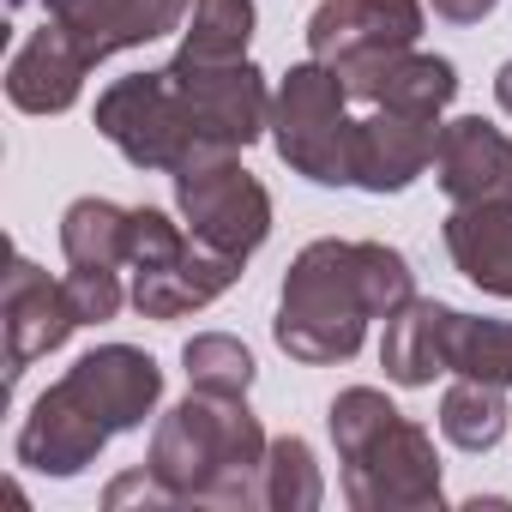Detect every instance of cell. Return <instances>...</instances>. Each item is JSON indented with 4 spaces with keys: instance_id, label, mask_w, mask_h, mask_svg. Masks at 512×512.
<instances>
[{
    "instance_id": "cell-5",
    "label": "cell",
    "mask_w": 512,
    "mask_h": 512,
    "mask_svg": "<svg viewBox=\"0 0 512 512\" xmlns=\"http://www.w3.org/2000/svg\"><path fill=\"white\" fill-rule=\"evenodd\" d=\"M332 440L344 458V494L362 512L380 506H440V464L434 440L404 422L386 392L350 386L332 398Z\"/></svg>"
},
{
    "instance_id": "cell-1",
    "label": "cell",
    "mask_w": 512,
    "mask_h": 512,
    "mask_svg": "<svg viewBox=\"0 0 512 512\" xmlns=\"http://www.w3.org/2000/svg\"><path fill=\"white\" fill-rule=\"evenodd\" d=\"M103 139L139 169H193L211 157H235L272 127V97L247 61H187L175 55L163 73L115 79L97 97Z\"/></svg>"
},
{
    "instance_id": "cell-2",
    "label": "cell",
    "mask_w": 512,
    "mask_h": 512,
    "mask_svg": "<svg viewBox=\"0 0 512 512\" xmlns=\"http://www.w3.org/2000/svg\"><path fill=\"white\" fill-rule=\"evenodd\" d=\"M416 302L410 260L386 241H314L284 278L278 344L296 362H350L362 350L368 320H392Z\"/></svg>"
},
{
    "instance_id": "cell-17",
    "label": "cell",
    "mask_w": 512,
    "mask_h": 512,
    "mask_svg": "<svg viewBox=\"0 0 512 512\" xmlns=\"http://www.w3.org/2000/svg\"><path fill=\"white\" fill-rule=\"evenodd\" d=\"M446 326H452L446 302H404L392 314V326H386V344H380L386 380L428 386L434 374H446Z\"/></svg>"
},
{
    "instance_id": "cell-11",
    "label": "cell",
    "mask_w": 512,
    "mask_h": 512,
    "mask_svg": "<svg viewBox=\"0 0 512 512\" xmlns=\"http://www.w3.org/2000/svg\"><path fill=\"white\" fill-rule=\"evenodd\" d=\"M434 175H440L452 205L512 199V139L500 127H488L482 115L446 121L434 139Z\"/></svg>"
},
{
    "instance_id": "cell-25",
    "label": "cell",
    "mask_w": 512,
    "mask_h": 512,
    "mask_svg": "<svg viewBox=\"0 0 512 512\" xmlns=\"http://www.w3.org/2000/svg\"><path fill=\"white\" fill-rule=\"evenodd\" d=\"M494 7H500V0H434V13L452 19V25H476V19H488Z\"/></svg>"
},
{
    "instance_id": "cell-12",
    "label": "cell",
    "mask_w": 512,
    "mask_h": 512,
    "mask_svg": "<svg viewBox=\"0 0 512 512\" xmlns=\"http://www.w3.org/2000/svg\"><path fill=\"white\" fill-rule=\"evenodd\" d=\"M49 19L67 25L91 61H109L133 43H151L163 31L181 25V13L193 7V0H43Z\"/></svg>"
},
{
    "instance_id": "cell-21",
    "label": "cell",
    "mask_w": 512,
    "mask_h": 512,
    "mask_svg": "<svg viewBox=\"0 0 512 512\" xmlns=\"http://www.w3.org/2000/svg\"><path fill=\"white\" fill-rule=\"evenodd\" d=\"M253 0H193V25L181 37L187 61H247Z\"/></svg>"
},
{
    "instance_id": "cell-20",
    "label": "cell",
    "mask_w": 512,
    "mask_h": 512,
    "mask_svg": "<svg viewBox=\"0 0 512 512\" xmlns=\"http://www.w3.org/2000/svg\"><path fill=\"white\" fill-rule=\"evenodd\" d=\"M446 374H476L494 386H512V326L506 320H470L452 308L446 326Z\"/></svg>"
},
{
    "instance_id": "cell-3",
    "label": "cell",
    "mask_w": 512,
    "mask_h": 512,
    "mask_svg": "<svg viewBox=\"0 0 512 512\" xmlns=\"http://www.w3.org/2000/svg\"><path fill=\"white\" fill-rule=\"evenodd\" d=\"M163 392V368L133 350V344H109L91 350L61 386H49L31 410V422L19 428V464L49 470V476H79L109 434L139 428L151 416Z\"/></svg>"
},
{
    "instance_id": "cell-22",
    "label": "cell",
    "mask_w": 512,
    "mask_h": 512,
    "mask_svg": "<svg viewBox=\"0 0 512 512\" xmlns=\"http://www.w3.org/2000/svg\"><path fill=\"white\" fill-rule=\"evenodd\" d=\"M320 470H314V452H308V440H272L266 446V470H260V500L266 506H290V512H302V506H320Z\"/></svg>"
},
{
    "instance_id": "cell-18",
    "label": "cell",
    "mask_w": 512,
    "mask_h": 512,
    "mask_svg": "<svg viewBox=\"0 0 512 512\" xmlns=\"http://www.w3.org/2000/svg\"><path fill=\"white\" fill-rule=\"evenodd\" d=\"M127 229H133V211H121V205H109V199H79V205H67V217H61L67 266H97V272L127 266Z\"/></svg>"
},
{
    "instance_id": "cell-6",
    "label": "cell",
    "mask_w": 512,
    "mask_h": 512,
    "mask_svg": "<svg viewBox=\"0 0 512 512\" xmlns=\"http://www.w3.org/2000/svg\"><path fill=\"white\" fill-rule=\"evenodd\" d=\"M350 85L338 67L308 61L290 67V79L272 97V133H278V157L320 181V187H356V121H350Z\"/></svg>"
},
{
    "instance_id": "cell-9",
    "label": "cell",
    "mask_w": 512,
    "mask_h": 512,
    "mask_svg": "<svg viewBox=\"0 0 512 512\" xmlns=\"http://www.w3.org/2000/svg\"><path fill=\"white\" fill-rule=\"evenodd\" d=\"M350 97L368 109H410V115H434L458 97V73L440 55H416V49H392V55H368L338 67Z\"/></svg>"
},
{
    "instance_id": "cell-4",
    "label": "cell",
    "mask_w": 512,
    "mask_h": 512,
    "mask_svg": "<svg viewBox=\"0 0 512 512\" xmlns=\"http://www.w3.org/2000/svg\"><path fill=\"white\" fill-rule=\"evenodd\" d=\"M151 470L181 494V500H211V506H247L260 500L266 470V434L241 398L193 392L175 404L151 440Z\"/></svg>"
},
{
    "instance_id": "cell-26",
    "label": "cell",
    "mask_w": 512,
    "mask_h": 512,
    "mask_svg": "<svg viewBox=\"0 0 512 512\" xmlns=\"http://www.w3.org/2000/svg\"><path fill=\"white\" fill-rule=\"evenodd\" d=\"M494 97H500V109H506V115H512V61H506V67H500V79H494Z\"/></svg>"
},
{
    "instance_id": "cell-13",
    "label": "cell",
    "mask_w": 512,
    "mask_h": 512,
    "mask_svg": "<svg viewBox=\"0 0 512 512\" xmlns=\"http://www.w3.org/2000/svg\"><path fill=\"white\" fill-rule=\"evenodd\" d=\"M434 139H440L434 115L374 109L368 121H356V187H368V193L410 187L434 163Z\"/></svg>"
},
{
    "instance_id": "cell-23",
    "label": "cell",
    "mask_w": 512,
    "mask_h": 512,
    "mask_svg": "<svg viewBox=\"0 0 512 512\" xmlns=\"http://www.w3.org/2000/svg\"><path fill=\"white\" fill-rule=\"evenodd\" d=\"M181 362H187V380H193V392L241 398V392L253 386V356H247L235 338H223V332H205V338H193V344L181 350Z\"/></svg>"
},
{
    "instance_id": "cell-24",
    "label": "cell",
    "mask_w": 512,
    "mask_h": 512,
    "mask_svg": "<svg viewBox=\"0 0 512 512\" xmlns=\"http://www.w3.org/2000/svg\"><path fill=\"white\" fill-rule=\"evenodd\" d=\"M67 290H73V308H79L85 326H91V320H115L121 302H127L121 272H97V266H73V272H67Z\"/></svg>"
},
{
    "instance_id": "cell-14",
    "label": "cell",
    "mask_w": 512,
    "mask_h": 512,
    "mask_svg": "<svg viewBox=\"0 0 512 512\" xmlns=\"http://www.w3.org/2000/svg\"><path fill=\"white\" fill-rule=\"evenodd\" d=\"M235 278H241V260H235V253L205 247V241L193 235L181 253H169L163 266H151V272L133 278V308L151 314V320H181V314L217 302Z\"/></svg>"
},
{
    "instance_id": "cell-8",
    "label": "cell",
    "mask_w": 512,
    "mask_h": 512,
    "mask_svg": "<svg viewBox=\"0 0 512 512\" xmlns=\"http://www.w3.org/2000/svg\"><path fill=\"white\" fill-rule=\"evenodd\" d=\"M416 37H422V7L416 0H320V13L308 19V49L326 67L416 49Z\"/></svg>"
},
{
    "instance_id": "cell-10",
    "label": "cell",
    "mask_w": 512,
    "mask_h": 512,
    "mask_svg": "<svg viewBox=\"0 0 512 512\" xmlns=\"http://www.w3.org/2000/svg\"><path fill=\"white\" fill-rule=\"evenodd\" d=\"M73 326H85L79 308H73V290L49 284L31 260H13V272H7V362H13V380L37 356L61 350L73 338Z\"/></svg>"
},
{
    "instance_id": "cell-19",
    "label": "cell",
    "mask_w": 512,
    "mask_h": 512,
    "mask_svg": "<svg viewBox=\"0 0 512 512\" xmlns=\"http://www.w3.org/2000/svg\"><path fill=\"white\" fill-rule=\"evenodd\" d=\"M440 434H446L458 452H488V446H500V434H506V392H500L494 380L458 374V386H446V398H440Z\"/></svg>"
},
{
    "instance_id": "cell-7",
    "label": "cell",
    "mask_w": 512,
    "mask_h": 512,
    "mask_svg": "<svg viewBox=\"0 0 512 512\" xmlns=\"http://www.w3.org/2000/svg\"><path fill=\"white\" fill-rule=\"evenodd\" d=\"M175 205L187 217V229L205 247H223L235 260H247L253 247L272 235V199L235 157H211L175 175Z\"/></svg>"
},
{
    "instance_id": "cell-15",
    "label": "cell",
    "mask_w": 512,
    "mask_h": 512,
    "mask_svg": "<svg viewBox=\"0 0 512 512\" xmlns=\"http://www.w3.org/2000/svg\"><path fill=\"white\" fill-rule=\"evenodd\" d=\"M97 61L85 55V43L67 31V25H43L19 55H13V67H7V97L25 109V115H61V109H73V97H79V85H85V73H91Z\"/></svg>"
},
{
    "instance_id": "cell-16",
    "label": "cell",
    "mask_w": 512,
    "mask_h": 512,
    "mask_svg": "<svg viewBox=\"0 0 512 512\" xmlns=\"http://www.w3.org/2000/svg\"><path fill=\"white\" fill-rule=\"evenodd\" d=\"M446 253L476 290L512 296V199L458 205L446 217Z\"/></svg>"
}]
</instances>
